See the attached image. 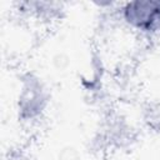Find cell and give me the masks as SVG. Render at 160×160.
Listing matches in <instances>:
<instances>
[{"label": "cell", "mask_w": 160, "mask_h": 160, "mask_svg": "<svg viewBox=\"0 0 160 160\" xmlns=\"http://www.w3.org/2000/svg\"><path fill=\"white\" fill-rule=\"evenodd\" d=\"M121 20L144 35L160 32V0H135L120 6Z\"/></svg>", "instance_id": "cell-1"}, {"label": "cell", "mask_w": 160, "mask_h": 160, "mask_svg": "<svg viewBox=\"0 0 160 160\" xmlns=\"http://www.w3.org/2000/svg\"><path fill=\"white\" fill-rule=\"evenodd\" d=\"M45 105L46 95L40 81L31 76L26 78L19 94V116L25 121H31L42 112Z\"/></svg>", "instance_id": "cell-2"}]
</instances>
